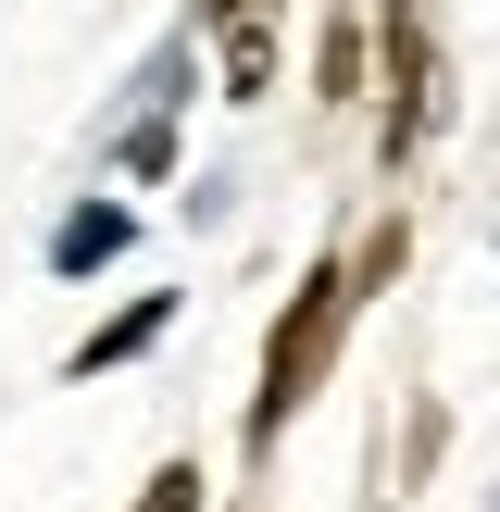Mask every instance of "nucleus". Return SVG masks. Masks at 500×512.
Listing matches in <instances>:
<instances>
[{
	"mask_svg": "<svg viewBox=\"0 0 500 512\" xmlns=\"http://www.w3.org/2000/svg\"><path fill=\"white\" fill-rule=\"evenodd\" d=\"M338 350H350V263H338V250H313L300 288L275 300V325H263V363H250V413H238V450H250V463H263V450L325 400Z\"/></svg>",
	"mask_w": 500,
	"mask_h": 512,
	"instance_id": "f257e3e1",
	"label": "nucleus"
},
{
	"mask_svg": "<svg viewBox=\"0 0 500 512\" xmlns=\"http://www.w3.org/2000/svg\"><path fill=\"white\" fill-rule=\"evenodd\" d=\"M438 100H450L438 25H425V13H375V150H388V163H413V150L438 138Z\"/></svg>",
	"mask_w": 500,
	"mask_h": 512,
	"instance_id": "f03ea898",
	"label": "nucleus"
},
{
	"mask_svg": "<svg viewBox=\"0 0 500 512\" xmlns=\"http://www.w3.org/2000/svg\"><path fill=\"white\" fill-rule=\"evenodd\" d=\"M163 338H175V288H138V300H113V313H100L88 338L63 350V375L88 388V375H113V363H150Z\"/></svg>",
	"mask_w": 500,
	"mask_h": 512,
	"instance_id": "7ed1b4c3",
	"label": "nucleus"
},
{
	"mask_svg": "<svg viewBox=\"0 0 500 512\" xmlns=\"http://www.w3.org/2000/svg\"><path fill=\"white\" fill-rule=\"evenodd\" d=\"M300 38H313V100L363 113L375 100V13H300Z\"/></svg>",
	"mask_w": 500,
	"mask_h": 512,
	"instance_id": "20e7f679",
	"label": "nucleus"
},
{
	"mask_svg": "<svg viewBox=\"0 0 500 512\" xmlns=\"http://www.w3.org/2000/svg\"><path fill=\"white\" fill-rule=\"evenodd\" d=\"M125 250H138V200H75V213L50 225V288H75V275L125 263Z\"/></svg>",
	"mask_w": 500,
	"mask_h": 512,
	"instance_id": "39448f33",
	"label": "nucleus"
},
{
	"mask_svg": "<svg viewBox=\"0 0 500 512\" xmlns=\"http://www.w3.org/2000/svg\"><path fill=\"white\" fill-rule=\"evenodd\" d=\"M200 38H213V63H225V100H263V88H275V63H288V38H300V25H288V13H213Z\"/></svg>",
	"mask_w": 500,
	"mask_h": 512,
	"instance_id": "423d86ee",
	"label": "nucleus"
},
{
	"mask_svg": "<svg viewBox=\"0 0 500 512\" xmlns=\"http://www.w3.org/2000/svg\"><path fill=\"white\" fill-rule=\"evenodd\" d=\"M338 263H350V313H363V300H388V288H400V263H413V213H375L363 238L338 250Z\"/></svg>",
	"mask_w": 500,
	"mask_h": 512,
	"instance_id": "0eeeda50",
	"label": "nucleus"
},
{
	"mask_svg": "<svg viewBox=\"0 0 500 512\" xmlns=\"http://www.w3.org/2000/svg\"><path fill=\"white\" fill-rule=\"evenodd\" d=\"M125 175H138V188L175 175V113H138V125H125Z\"/></svg>",
	"mask_w": 500,
	"mask_h": 512,
	"instance_id": "6e6552de",
	"label": "nucleus"
},
{
	"mask_svg": "<svg viewBox=\"0 0 500 512\" xmlns=\"http://www.w3.org/2000/svg\"><path fill=\"white\" fill-rule=\"evenodd\" d=\"M200 500H213V475H200V463H163V475H150V488L125 500V512H200Z\"/></svg>",
	"mask_w": 500,
	"mask_h": 512,
	"instance_id": "1a4fd4ad",
	"label": "nucleus"
},
{
	"mask_svg": "<svg viewBox=\"0 0 500 512\" xmlns=\"http://www.w3.org/2000/svg\"><path fill=\"white\" fill-rule=\"evenodd\" d=\"M438 438H450V413H438V400H413V438H400V488L438 463Z\"/></svg>",
	"mask_w": 500,
	"mask_h": 512,
	"instance_id": "9d476101",
	"label": "nucleus"
}]
</instances>
